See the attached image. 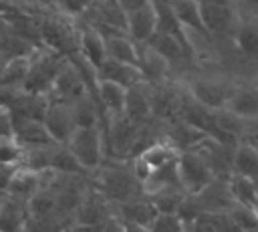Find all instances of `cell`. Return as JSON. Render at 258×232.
I'll list each match as a JSON object with an SVG mask.
<instances>
[{
  "instance_id": "60d3db41",
  "label": "cell",
  "mask_w": 258,
  "mask_h": 232,
  "mask_svg": "<svg viewBox=\"0 0 258 232\" xmlns=\"http://www.w3.org/2000/svg\"><path fill=\"white\" fill-rule=\"evenodd\" d=\"M4 67V65H2ZM2 67H0V87H2Z\"/></svg>"
},
{
  "instance_id": "7c38bea8",
  "label": "cell",
  "mask_w": 258,
  "mask_h": 232,
  "mask_svg": "<svg viewBox=\"0 0 258 232\" xmlns=\"http://www.w3.org/2000/svg\"><path fill=\"white\" fill-rule=\"evenodd\" d=\"M127 91L125 87L117 85V83H111V81H103V79H97L95 83V95L103 107V113H105V123L107 119H113V117H121L125 113V103H127ZM105 127V125H103Z\"/></svg>"
},
{
  "instance_id": "9a60e30c",
  "label": "cell",
  "mask_w": 258,
  "mask_h": 232,
  "mask_svg": "<svg viewBox=\"0 0 258 232\" xmlns=\"http://www.w3.org/2000/svg\"><path fill=\"white\" fill-rule=\"evenodd\" d=\"M139 67L143 71L145 83H167L175 79L171 65L149 44H139Z\"/></svg>"
},
{
  "instance_id": "83f0119b",
  "label": "cell",
  "mask_w": 258,
  "mask_h": 232,
  "mask_svg": "<svg viewBox=\"0 0 258 232\" xmlns=\"http://www.w3.org/2000/svg\"><path fill=\"white\" fill-rule=\"evenodd\" d=\"M24 161V145L14 137H0V167H20Z\"/></svg>"
},
{
  "instance_id": "d4e9b609",
  "label": "cell",
  "mask_w": 258,
  "mask_h": 232,
  "mask_svg": "<svg viewBox=\"0 0 258 232\" xmlns=\"http://www.w3.org/2000/svg\"><path fill=\"white\" fill-rule=\"evenodd\" d=\"M228 182H230V190H232L238 206L258 210V184L256 182H252L244 176H236V173Z\"/></svg>"
},
{
  "instance_id": "e0dca14e",
  "label": "cell",
  "mask_w": 258,
  "mask_h": 232,
  "mask_svg": "<svg viewBox=\"0 0 258 232\" xmlns=\"http://www.w3.org/2000/svg\"><path fill=\"white\" fill-rule=\"evenodd\" d=\"M115 216L121 222H137V224L151 226L155 218L159 216V212L147 196H139V198H133V200H127L115 206Z\"/></svg>"
},
{
  "instance_id": "ab89813d",
  "label": "cell",
  "mask_w": 258,
  "mask_h": 232,
  "mask_svg": "<svg viewBox=\"0 0 258 232\" xmlns=\"http://www.w3.org/2000/svg\"><path fill=\"white\" fill-rule=\"evenodd\" d=\"M6 198H8V194H6V192H0V210H2V206H4V202H6Z\"/></svg>"
},
{
  "instance_id": "484cf974",
  "label": "cell",
  "mask_w": 258,
  "mask_h": 232,
  "mask_svg": "<svg viewBox=\"0 0 258 232\" xmlns=\"http://www.w3.org/2000/svg\"><path fill=\"white\" fill-rule=\"evenodd\" d=\"M28 210H30V218H40V216H50L60 212L58 210V198L54 194V190L50 188H42L30 202H28ZM62 214V212H60Z\"/></svg>"
},
{
  "instance_id": "30bf717a",
  "label": "cell",
  "mask_w": 258,
  "mask_h": 232,
  "mask_svg": "<svg viewBox=\"0 0 258 232\" xmlns=\"http://www.w3.org/2000/svg\"><path fill=\"white\" fill-rule=\"evenodd\" d=\"M97 79L117 83L125 89H133V87H139L145 83V77H143V71L139 65L121 63V61H113V59H107L97 69Z\"/></svg>"
},
{
  "instance_id": "8992f818",
  "label": "cell",
  "mask_w": 258,
  "mask_h": 232,
  "mask_svg": "<svg viewBox=\"0 0 258 232\" xmlns=\"http://www.w3.org/2000/svg\"><path fill=\"white\" fill-rule=\"evenodd\" d=\"M177 173L187 196H198L216 180V173L202 149L181 151L177 157Z\"/></svg>"
},
{
  "instance_id": "e575fe53",
  "label": "cell",
  "mask_w": 258,
  "mask_h": 232,
  "mask_svg": "<svg viewBox=\"0 0 258 232\" xmlns=\"http://www.w3.org/2000/svg\"><path fill=\"white\" fill-rule=\"evenodd\" d=\"M117 4L121 6V10H123L125 14H129V12H133V10H139V8H143V6H149L151 0H117Z\"/></svg>"
},
{
  "instance_id": "7a4b0ae2",
  "label": "cell",
  "mask_w": 258,
  "mask_h": 232,
  "mask_svg": "<svg viewBox=\"0 0 258 232\" xmlns=\"http://www.w3.org/2000/svg\"><path fill=\"white\" fill-rule=\"evenodd\" d=\"M42 44L71 59L81 52V18H73L60 10L38 14Z\"/></svg>"
},
{
  "instance_id": "1f68e13d",
  "label": "cell",
  "mask_w": 258,
  "mask_h": 232,
  "mask_svg": "<svg viewBox=\"0 0 258 232\" xmlns=\"http://www.w3.org/2000/svg\"><path fill=\"white\" fill-rule=\"evenodd\" d=\"M151 232H187V226L179 216L159 214L151 224Z\"/></svg>"
},
{
  "instance_id": "ba28073f",
  "label": "cell",
  "mask_w": 258,
  "mask_h": 232,
  "mask_svg": "<svg viewBox=\"0 0 258 232\" xmlns=\"http://www.w3.org/2000/svg\"><path fill=\"white\" fill-rule=\"evenodd\" d=\"M115 216V206L101 194L93 184L87 190L85 198L81 200L77 212H75V222L81 224H93V226H103Z\"/></svg>"
},
{
  "instance_id": "4dcf8cb0",
  "label": "cell",
  "mask_w": 258,
  "mask_h": 232,
  "mask_svg": "<svg viewBox=\"0 0 258 232\" xmlns=\"http://www.w3.org/2000/svg\"><path fill=\"white\" fill-rule=\"evenodd\" d=\"M230 216L234 218V222L242 228V232H250L254 228H258V210L254 208H246V206H236Z\"/></svg>"
},
{
  "instance_id": "6da1fadb",
  "label": "cell",
  "mask_w": 258,
  "mask_h": 232,
  "mask_svg": "<svg viewBox=\"0 0 258 232\" xmlns=\"http://www.w3.org/2000/svg\"><path fill=\"white\" fill-rule=\"evenodd\" d=\"M91 184L101 194H105V198L113 206H119L127 200L145 196L143 184L135 176L131 161L105 159V163L95 173H91Z\"/></svg>"
},
{
  "instance_id": "5bb4252c",
  "label": "cell",
  "mask_w": 258,
  "mask_h": 232,
  "mask_svg": "<svg viewBox=\"0 0 258 232\" xmlns=\"http://www.w3.org/2000/svg\"><path fill=\"white\" fill-rule=\"evenodd\" d=\"M40 190H42L40 171H34L30 167L20 165V167H14L12 178L8 182V188H6V194L10 198L22 200V202H30Z\"/></svg>"
},
{
  "instance_id": "f546056e",
  "label": "cell",
  "mask_w": 258,
  "mask_h": 232,
  "mask_svg": "<svg viewBox=\"0 0 258 232\" xmlns=\"http://www.w3.org/2000/svg\"><path fill=\"white\" fill-rule=\"evenodd\" d=\"M50 169L58 171V173H87L83 169V165L77 161V157L71 153V149L67 145H58L52 157V165ZM91 176V173H89Z\"/></svg>"
},
{
  "instance_id": "7402d4cb",
  "label": "cell",
  "mask_w": 258,
  "mask_h": 232,
  "mask_svg": "<svg viewBox=\"0 0 258 232\" xmlns=\"http://www.w3.org/2000/svg\"><path fill=\"white\" fill-rule=\"evenodd\" d=\"M105 44H107V59L139 65V44L127 32L105 36Z\"/></svg>"
},
{
  "instance_id": "74e56055",
  "label": "cell",
  "mask_w": 258,
  "mask_h": 232,
  "mask_svg": "<svg viewBox=\"0 0 258 232\" xmlns=\"http://www.w3.org/2000/svg\"><path fill=\"white\" fill-rule=\"evenodd\" d=\"M123 232H151V226L137 222H123Z\"/></svg>"
},
{
  "instance_id": "4316f807",
  "label": "cell",
  "mask_w": 258,
  "mask_h": 232,
  "mask_svg": "<svg viewBox=\"0 0 258 232\" xmlns=\"http://www.w3.org/2000/svg\"><path fill=\"white\" fill-rule=\"evenodd\" d=\"M75 220L56 212L50 216H40V218H30L26 224V232H64Z\"/></svg>"
},
{
  "instance_id": "d6986e66",
  "label": "cell",
  "mask_w": 258,
  "mask_h": 232,
  "mask_svg": "<svg viewBox=\"0 0 258 232\" xmlns=\"http://www.w3.org/2000/svg\"><path fill=\"white\" fill-rule=\"evenodd\" d=\"M28 220H30L28 202L8 196L0 210V232H26Z\"/></svg>"
},
{
  "instance_id": "8d00e7d4",
  "label": "cell",
  "mask_w": 258,
  "mask_h": 232,
  "mask_svg": "<svg viewBox=\"0 0 258 232\" xmlns=\"http://www.w3.org/2000/svg\"><path fill=\"white\" fill-rule=\"evenodd\" d=\"M101 232H123V222H121L117 216H113L109 222H105V224H103Z\"/></svg>"
},
{
  "instance_id": "3957f363",
  "label": "cell",
  "mask_w": 258,
  "mask_h": 232,
  "mask_svg": "<svg viewBox=\"0 0 258 232\" xmlns=\"http://www.w3.org/2000/svg\"><path fill=\"white\" fill-rule=\"evenodd\" d=\"M206 32L216 46H232L242 22L240 0H198Z\"/></svg>"
},
{
  "instance_id": "d590c367",
  "label": "cell",
  "mask_w": 258,
  "mask_h": 232,
  "mask_svg": "<svg viewBox=\"0 0 258 232\" xmlns=\"http://www.w3.org/2000/svg\"><path fill=\"white\" fill-rule=\"evenodd\" d=\"M103 226H93V224H81V222H73L64 232H101Z\"/></svg>"
},
{
  "instance_id": "f1b7e54d",
  "label": "cell",
  "mask_w": 258,
  "mask_h": 232,
  "mask_svg": "<svg viewBox=\"0 0 258 232\" xmlns=\"http://www.w3.org/2000/svg\"><path fill=\"white\" fill-rule=\"evenodd\" d=\"M28 67H30V56L28 59H14L4 63L2 67V87H20L26 81L28 75Z\"/></svg>"
},
{
  "instance_id": "b9f144b4",
  "label": "cell",
  "mask_w": 258,
  "mask_h": 232,
  "mask_svg": "<svg viewBox=\"0 0 258 232\" xmlns=\"http://www.w3.org/2000/svg\"><path fill=\"white\" fill-rule=\"evenodd\" d=\"M2 65H4V61H2V56H0V67H2Z\"/></svg>"
},
{
  "instance_id": "8fae6325",
  "label": "cell",
  "mask_w": 258,
  "mask_h": 232,
  "mask_svg": "<svg viewBox=\"0 0 258 232\" xmlns=\"http://www.w3.org/2000/svg\"><path fill=\"white\" fill-rule=\"evenodd\" d=\"M44 125L58 145H67L71 141L73 133L79 129L75 123V117L71 113V107L58 105V103H50V107L44 115Z\"/></svg>"
},
{
  "instance_id": "44dd1931",
  "label": "cell",
  "mask_w": 258,
  "mask_h": 232,
  "mask_svg": "<svg viewBox=\"0 0 258 232\" xmlns=\"http://www.w3.org/2000/svg\"><path fill=\"white\" fill-rule=\"evenodd\" d=\"M129 121L143 125L145 121H149L153 117L151 111V99H149V91L147 85H139L127 91V103H125V113H123Z\"/></svg>"
},
{
  "instance_id": "ac0fdd59",
  "label": "cell",
  "mask_w": 258,
  "mask_h": 232,
  "mask_svg": "<svg viewBox=\"0 0 258 232\" xmlns=\"http://www.w3.org/2000/svg\"><path fill=\"white\" fill-rule=\"evenodd\" d=\"M81 54L95 69H99L107 61L105 36L85 20H81Z\"/></svg>"
},
{
  "instance_id": "cb8c5ba5",
  "label": "cell",
  "mask_w": 258,
  "mask_h": 232,
  "mask_svg": "<svg viewBox=\"0 0 258 232\" xmlns=\"http://www.w3.org/2000/svg\"><path fill=\"white\" fill-rule=\"evenodd\" d=\"M234 173L244 176L258 184V149L250 143L240 141L234 153Z\"/></svg>"
},
{
  "instance_id": "277c9868",
  "label": "cell",
  "mask_w": 258,
  "mask_h": 232,
  "mask_svg": "<svg viewBox=\"0 0 258 232\" xmlns=\"http://www.w3.org/2000/svg\"><path fill=\"white\" fill-rule=\"evenodd\" d=\"M69 59L62 56L56 50H50L46 46H40L32 56H30V67L26 81L22 85L24 91L28 93H38V95H48L50 87L54 85L60 69L64 67Z\"/></svg>"
},
{
  "instance_id": "603a6c76",
  "label": "cell",
  "mask_w": 258,
  "mask_h": 232,
  "mask_svg": "<svg viewBox=\"0 0 258 232\" xmlns=\"http://www.w3.org/2000/svg\"><path fill=\"white\" fill-rule=\"evenodd\" d=\"M171 4H173L175 16H177L179 24L183 26V30L210 38V34L206 32L204 20H202V12H200L198 0H171Z\"/></svg>"
},
{
  "instance_id": "52a82bcc",
  "label": "cell",
  "mask_w": 258,
  "mask_h": 232,
  "mask_svg": "<svg viewBox=\"0 0 258 232\" xmlns=\"http://www.w3.org/2000/svg\"><path fill=\"white\" fill-rule=\"evenodd\" d=\"M191 198L196 200L202 214H230L238 206L230 190V182L222 178H216L204 192Z\"/></svg>"
},
{
  "instance_id": "836d02e7",
  "label": "cell",
  "mask_w": 258,
  "mask_h": 232,
  "mask_svg": "<svg viewBox=\"0 0 258 232\" xmlns=\"http://www.w3.org/2000/svg\"><path fill=\"white\" fill-rule=\"evenodd\" d=\"M6 135H14V113L6 105H0V137Z\"/></svg>"
},
{
  "instance_id": "4fadbf2b",
  "label": "cell",
  "mask_w": 258,
  "mask_h": 232,
  "mask_svg": "<svg viewBox=\"0 0 258 232\" xmlns=\"http://www.w3.org/2000/svg\"><path fill=\"white\" fill-rule=\"evenodd\" d=\"M14 137L24 145V149L42 147V145H58L48 133L44 121L20 117V115H14Z\"/></svg>"
},
{
  "instance_id": "2e32d148",
  "label": "cell",
  "mask_w": 258,
  "mask_h": 232,
  "mask_svg": "<svg viewBox=\"0 0 258 232\" xmlns=\"http://www.w3.org/2000/svg\"><path fill=\"white\" fill-rule=\"evenodd\" d=\"M157 32V16L153 6H143L127 14V34L137 44H147Z\"/></svg>"
},
{
  "instance_id": "5b68a950",
  "label": "cell",
  "mask_w": 258,
  "mask_h": 232,
  "mask_svg": "<svg viewBox=\"0 0 258 232\" xmlns=\"http://www.w3.org/2000/svg\"><path fill=\"white\" fill-rule=\"evenodd\" d=\"M71 153L77 157V161L83 165L87 173H95L107 159V145H105V133L101 127H85L77 129L67 143Z\"/></svg>"
},
{
  "instance_id": "9c48e42d",
  "label": "cell",
  "mask_w": 258,
  "mask_h": 232,
  "mask_svg": "<svg viewBox=\"0 0 258 232\" xmlns=\"http://www.w3.org/2000/svg\"><path fill=\"white\" fill-rule=\"evenodd\" d=\"M230 113H234L236 117L250 121V123H258V85L256 83H236L226 107Z\"/></svg>"
},
{
  "instance_id": "d6a6232c",
  "label": "cell",
  "mask_w": 258,
  "mask_h": 232,
  "mask_svg": "<svg viewBox=\"0 0 258 232\" xmlns=\"http://www.w3.org/2000/svg\"><path fill=\"white\" fill-rule=\"evenodd\" d=\"M97 0H58L56 2V10L73 16V18H83L95 4Z\"/></svg>"
},
{
  "instance_id": "f35d334b",
  "label": "cell",
  "mask_w": 258,
  "mask_h": 232,
  "mask_svg": "<svg viewBox=\"0 0 258 232\" xmlns=\"http://www.w3.org/2000/svg\"><path fill=\"white\" fill-rule=\"evenodd\" d=\"M12 171H14V167H0V192H6Z\"/></svg>"
},
{
  "instance_id": "ffe728a7",
  "label": "cell",
  "mask_w": 258,
  "mask_h": 232,
  "mask_svg": "<svg viewBox=\"0 0 258 232\" xmlns=\"http://www.w3.org/2000/svg\"><path fill=\"white\" fill-rule=\"evenodd\" d=\"M234 54L240 61L248 63H258V24L256 22H246L242 18L240 28L236 32V38L230 46Z\"/></svg>"
}]
</instances>
